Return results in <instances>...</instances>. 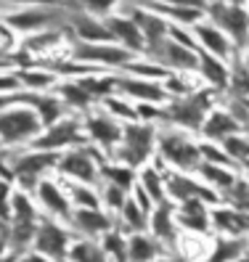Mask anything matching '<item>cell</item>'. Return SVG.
<instances>
[{
    "instance_id": "816d5d0a",
    "label": "cell",
    "mask_w": 249,
    "mask_h": 262,
    "mask_svg": "<svg viewBox=\"0 0 249 262\" xmlns=\"http://www.w3.org/2000/svg\"><path fill=\"white\" fill-rule=\"evenodd\" d=\"M11 103H16V93H13V96H0V112L8 109Z\"/></svg>"
},
{
    "instance_id": "f5cc1de1",
    "label": "cell",
    "mask_w": 249,
    "mask_h": 262,
    "mask_svg": "<svg viewBox=\"0 0 249 262\" xmlns=\"http://www.w3.org/2000/svg\"><path fill=\"white\" fill-rule=\"evenodd\" d=\"M19 259H22V254H16V252H6L0 257V262H19Z\"/></svg>"
},
{
    "instance_id": "4316f807",
    "label": "cell",
    "mask_w": 249,
    "mask_h": 262,
    "mask_svg": "<svg viewBox=\"0 0 249 262\" xmlns=\"http://www.w3.org/2000/svg\"><path fill=\"white\" fill-rule=\"evenodd\" d=\"M164 257L162 241L146 233H130L128 238V259L130 262H157Z\"/></svg>"
},
{
    "instance_id": "9a60e30c",
    "label": "cell",
    "mask_w": 249,
    "mask_h": 262,
    "mask_svg": "<svg viewBox=\"0 0 249 262\" xmlns=\"http://www.w3.org/2000/svg\"><path fill=\"white\" fill-rule=\"evenodd\" d=\"M67 32L77 42H114L112 32L101 16H93L80 8H74L67 13Z\"/></svg>"
},
{
    "instance_id": "6f0895ef",
    "label": "cell",
    "mask_w": 249,
    "mask_h": 262,
    "mask_svg": "<svg viewBox=\"0 0 249 262\" xmlns=\"http://www.w3.org/2000/svg\"><path fill=\"white\" fill-rule=\"evenodd\" d=\"M244 262H249V246H246V252H244V257H241Z\"/></svg>"
},
{
    "instance_id": "b9f144b4",
    "label": "cell",
    "mask_w": 249,
    "mask_h": 262,
    "mask_svg": "<svg viewBox=\"0 0 249 262\" xmlns=\"http://www.w3.org/2000/svg\"><path fill=\"white\" fill-rule=\"evenodd\" d=\"M101 103H103V109H106L109 114H112V117H117L119 122H138V112H135V103L119 101V98H114V96L103 98Z\"/></svg>"
},
{
    "instance_id": "836d02e7",
    "label": "cell",
    "mask_w": 249,
    "mask_h": 262,
    "mask_svg": "<svg viewBox=\"0 0 249 262\" xmlns=\"http://www.w3.org/2000/svg\"><path fill=\"white\" fill-rule=\"evenodd\" d=\"M98 175H101L106 183H112V186L122 188V191H133L135 180H138L135 169H130L128 164H122V162H114V164L101 162V167H98Z\"/></svg>"
},
{
    "instance_id": "f35d334b",
    "label": "cell",
    "mask_w": 249,
    "mask_h": 262,
    "mask_svg": "<svg viewBox=\"0 0 249 262\" xmlns=\"http://www.w3.org/2000/svg\"><path fill=\"white\" fill-rule=\"evenodd\" d=\"M11 212H13L11 220H29V223H37V220H40L37 207L32 204L29 193H24V191H19V188L13 191V196H11Z\"/></svg>"
},
{
    "instance_id": "d590c367",
    "label": "cell",
    "mask_w": 249,
    "mask_h": 262,
    "mask_svg": "<svg viewBox=\"0 0 249 262\" xmlns=\"http://www.w3.org/2000/svg\"><path fill=\"white\" fill-rule=\"evenodd\" d=\"M67 262H109L103 246L96 244L93 238L88 241H74L69 246V254H67Z\"/></svg>"
},
{
    "instance_id": "cb8c5ba5",
    "label": "cell",
    "mask_w": 249,
    "mask_h": 262,
    "mask_svg": "<svg viewBox=\"0 0 249 262\" xmlns=\"http://www.w3.org/2000/svg\"><path fill=\"white\" fill-rule=\"evenodd\" d=\"M149 230L157 241H173L175 238V204L170 199L154 204V209L149 214Z\"/></svg>"
},
{
    "instance_id": "d6a6232c",
    "label": "cell",
    "mask_w": 249,
    "mask_h": 262,
    "mask_svg": "<svg viewBox=\"0 0 249 262\" xmlns=\"http://www.w3.org/2000/svg\"><path fill=\"white\" fill-rule=\"evenodd\" d=\"M246 238H217L215 246H212V252L207 254V262H239L246 252Z\"/></svg>"
},
{
    "instance_id": "680465c9",
    "label": "cell",
    "mask_w": 249,
    "mask_h": 262,
    "mask_svg": "<svg viewBox=\"0 0 249 262\" xmlns=\"http://www.w3.org/2000/svg\"><path fill=\"white\" fill-rule=\"evenodd\" d=\"M246 11H249V0H246Z\"/></svg>"
},
{
    "instance_id": "2e32d148",
    "label": "cell",
    "mask_w": 249,
    "mask_h": 262,
    "mask_svg": "<svg viewBox=\"0 0 249 262\" xmlns=\"http://www.w3.org/2000/svg\"><path fill=\"white\" fill-rule=\"evenodd\" d=\"M117 93L128 96L133 103H167L170 96L162 85V80H143V77H133V74H125L117 77Z\"/></svg>"
},
{
    "instance_id": "ee69618b",
    "label": "cell",
    "mask_w": 249,
    "mask_h": 262,
    "mask_svg": "<svg viewBox=\"0 0 249 262\" xmlns=\"http://www.w3.org/2000/svg\"><path fill=\"white\" fill-rule=\"evenodd\" d=\"M223 199H228L233 209H239V212L249 214V180H246V178H236L233 188H231Z\"/></svg>"
},
{
    "instance_id": "ba28073f",
    "label": "cell",
    "mask_w": 249,
    "mask_h": 262,
    "mask_svg": "<svg viewBox=\"0 0 249 262\" xmlns=\"http://www.w3.org/2000/svg\"><path fill=\"white\" fill-rule=\"evenodd\" d=\"M72 58L85 67H106V69H125L135 58L119 42H77L72 40Z\"/></svg>"
},
{
    "instance_id": "8d00e7d4",
    "label": "cell",
    "mask_w": 249,
    "mask_h": 262,
    "mask_svg": "<svg viewBox=\"0 0 249 262\" xmlns=\"http://www.w3.org/2000/svg\"><path fill=\"white\" fill-rule=\"evenodd\" d=\"M67 196L74 207H82V209H101V196L96 193L93 186H85V183H67Z\"/></svg>"
},
{
    "instance_id": "7dc6e473",
    "label": "cell",
    "mask_w": 249,
    "mask_h": 262,
    "mask_svg": "<svg viewBox=\"0 0 249 262\" xmlns=\"http://www.w3.org/2000/svg\"><path fill=\"white\" fill-rule=\"evenodd\" d=\"M11 183L6 178H0V223H11L13 217V212H11Z\"/></svg>"
},
{
    "instance_id": "d4e9b609",
    "label": "cell",
    "mask_w": 249,
    "mask_h": 262,
    "mask_svg": "<svg viewBox=\"0 0 249 262\" xmlns=\"http://www.w3.org/2000/svg\"><path fill=\"white\" fill-rule=\"evenodd\" d=\"M16 77H19L22 90H32V93H51L61 80L58 74H53L48 67H40V64L16 69Z\"/></svg>"
},
{
    "instance_id": "74e56055",
    "label": "cell",
    "mask_w": 249,
    "mask_h": 262,
    "mask_svg": "<svg viewBox=\"0 0 249 262\" xmlns=\"http://www.w3.org/2000/svg\"><path fill=\"white\" fill-rule=\"evenodd\" d=\"M119 223L128 225L133 233H143V228L149 225V214L135 204L133 196H128V199H125V207L119 209Z\"/></svg>"
},
{
    "instance_id": "f6af8a7d",
    "label": "cell",
    "mask_w": 249,
    "mask_h": 262,
    "mask_svg": "<svg viewBox=\"0 0 249 262\" xmlns=\"http://www.w3.org/2000/svg\"><path fill=\"white\" fill-rule=\"evenodd\" d=\"M199 151H201V162H210V164H220V167H231L233 159L223 151V146L217 148L212 143H199Z\"/></svg>"
},
{
    "instance_id": "9f6ffc18",
    "label": "cell",
    "mask_w": 249,
    "mask_h": 262,
    "mask_svg": "<svg viewBox=\"0 0 249 262\" xmlns=\"http://www.w3.org/2000/svg\"><path fill=\"white\" fill-rule=\"evenodd\" d=\"M0 236H8V223H0Z\"/></svg>"
},
{
    "instance_id": "60d3db41",
    "label": "cell",
    "mask_w": 249,
    "mask_h": 262,
    "mask_svg": "<svg viewBox=\"0 0 249 262\" xmlns=\"http://www.w3.org/2000/svg\"><path fill=\"white\" fill-rule=\"evenodd\" d=\"M220 146H223V151L228 154L233 162H241V164H244V162L249 159V138L241 135V133L228 135L225 141H220Z\"/></svg>"
},
{
    "instance_id": "5b68a950",
    "label": "cell",
    "mask_w": 249,
    "mask_h": 262,
    "mask_svg": "<svg viewBox=\"0 0 249 262\" xmlns=\"http://www.w3.org/2000/svg\"><path fill=\"white\" fill-rule=\"evenodd\" d=\"M207 21L215 24L223 35H228V40L233 42V48L239 53L249 48V11L246 6H231L223 0H210L207 8Z\"/></svg>"
},
{
    "instance_id": "7a4b0ae2",
    "label": "cell",
    "mask_w": 249,
    "mask_h": 262,
    "mask_svg": "<svg viewBox=\"0 0 249 262\" xmlns=\"http://www.w3.org/2000/svg\"><path fill=\"white\" fill-rule=\"evenodd\" d=\"M154 151H157V127L151 122H125L122 125V141L114 151V162L128 164L130 169H143Z\"/></svg>"
},
{
    "instance_id": "603a6c76",
    "label": "cell",
    "mask_w": 249,
    "mask_h": 262,
    "mask_svg": "<svg viewBox=\"0 0 249 262\" xmlns=\"http://www.w3.org/2000/svg\"><path fill=\"white\" fill-rule=\"evenodd\" d=\"M210 223L217 230H223L225 236H231V238H244L249 233V214L233 209V207H217V209H212L210 212Z\"/></svg>"
},
{
    "instance_id": "e0dca14e",
    "label": "cell",
    "mask_w": 249,
    "mask_h": 262,
    "mask_svg": "<svg viewBox=\"0 0 249 262\" xmlns=\"http://www.w3.org/2000/svg\"><path fill=\"white\" fill-rule=\"evenodd\" d=\"M191 35H194V40H196L201 53L215 56V58L225 61V64H228V58H233L239 53L236 48H233V42L228 40V35H223L220 29H217L215 24H210L207 19L199 21L196 27H191Z\"/></svg>"
},
{
    "instance_id": "4dcf8cb0",
    "label": "cell",
    "mask_w": 249,
    "mask_h": 262,
    "mask_svg": "<svg viewBox=\"0 0 249 262\" xmlns=\"http://www.w3.org/2000/svg\"><path fill=\"white\" fill-rule=\"evenodd\" d=\"M196 172L201 175V180H207V186H210L217 196H220V199L233 188V183H236V175L231 172V167H220V164L201 162V164L196 167Z\"/></svg>"
},
{
    "instance_id": "4fadbf2b",
    "label": "cell",
    "mask_w": 249,
    "mask_h": 262,
    "mask_svg": "<svg viewBox=\"0 0 249 262\" xmlns=\"http://www.w3.org/2000/svg\"><path fill=\"white\" fill-rule=\"evenodd\" d=\"M122 13H128V16L135 21V27L141 29L143 42H146V53H151L154 48H159V45L170 37V21L164 16H159L157 11H151L149 6H138L135 3V6H128Z\"/></svg>"
},
{
    "instance_id": "3957f363",
    "label": "cell",
    "mask_w": 249,
    "mask_h": 262,
    "mask_svg": "<svg viewBox=\"0 0 249 262\" xmlns=\"http://www.w3.org/2000/svg\"><path fill=\"white\" fill-rule=\"evenodd\" d=\"M67 8L64 6H19L16 11H8L0 16V24H6L11 32L19 35H35L43 29L67 27Z\"/></svg>"
},
{
    "instance_id": "681fc988",
    "label": "cell",
    "mask_w": 249,
    "mask_h": 262,
    "mask_svg": "<svg viewBox=\"0 0 249 262\" xmlns=\"http://www.w3.org/2000/svg\"><path fill=\"white\" fill-rule=\"evenodd\" d=\"M162 3H170V6H180V8H199V11H204L210 0H162Z\"/></svg>"
},
{
    "instance_id": "1f68e13d",
    "label": "cell",
    "mask_w": 249,
    "mask_h": 262,
    "mask_svg": "<svg viewBox=\"0 0 249 262\" xmlns=\"http://www.w3.org/2000/svg\"><path fill=\"white\" fill-rule=\"evenodd\" d=\"M138 186H141L149 199L154 204H159L167 199V188H164V178H162V169L159 167H154V164H146L143 169H138Z\"/></svg>"
},
{
    "instance_id": "277c9868",
    "label": "cell",
    "mask_w": 249,
    "mask_h": 262,
    "mask_svg": "<svg viewBox=\"0 0 249 262\" xmlns=\"http://www.w3.org/2000/svg\"><path fill=\"white\" fill-rule=\"evenodd\" d=\"M43 133L40 117L24 103H11L0 112V143L3 148H16L24 143H32Z\"/></svg>"
},
{
    "instance_id": "e575fe53",
    "label": "cell",
    "mask_w": 249,
    "mask_h": 262,
    "mask_svg": "<svg viewBox=\"0 0 249 262\" xmlns=\"http://www.w3.org/2000/svg\"><path fill=\"white\" fill-rule=\"evenodd\" d=\"M77 82L88 90V96L93 101H103L117 93V74H85Z\"/></svg>"
},
{
    "instance_id": "d6986e66",
    "label": "cell",
    "mask_w": 249,
    "mask_h": 262,
    "mask_svg": "<svg viewBox=\"0 0 249 262\" xmlns=\"http://www.w3.org/2000/svg\"><path fill=\"white\" fill-rule=\"evenodd\" d=\"M103 21L109 27V32H112L114 42H119L122 48H128L135 56L146 53V42H143L141 29L135 27V21L128 16V13H109V16H103Z\"/></svg>"
},
{
    "instance_id": "83f0119b",
    "label": "cell",
    "mask_w": 249,
    "mask_h": 262,
    "mask_svg": "<svg viewBox=\"0 0 249 262\" xmlns=\"http://www.w3.org/2000/svg\"><path fill=\"white\" fill-rule=\"evenodd\" d=\"M201 77H204V82L215 90H228L231 85V69L225 61L215 58V56H207V53H199V69H196Z\"/></svg>"
},
{
    "instance_id": "11a10c76",
    "label": "cell",
    "mask_w": 249,
    "mask_h": 262,
    "mask_svg": "<svg viewBox=\"0 0 249 262\" xmlns=\"http://www.w3.org/2000/svg\"><path fill=\"white\" fill-rule=\"evenodd\" d=\"M223 3H231V6H246V0H223Z\"/></svg>"
},
{
    "instance_id": "484cf974",
    "label": "cell",
    "mask_w": 249,
    "mask_h": 262,
    "mask_svg": "<svg viewBox=\"0 0 249 262\" xmlns=\"http://www.w3.org/2000/svg\"><path fill=\"white\" fill-rule=\"evenodd\" d=\"M241 133V125L236 119H233L225 109H212L204 119V125H201V135L210 138V141H225L228 135H236Z\"/></svg>"
},
{
    "instance_id": "9c48e42d",
    "label": "cell",
    "mask_w": 249,
    "mask_h": 262,
    "mask_svg": "<svg viewBox=\"0 0 249 262\" xmlns=\"http://www.w3.org/2000/svg\"><path fill=\"white\" fill-rule=\"evenodd\" d=\"M122 125H125V122L112 117L103 106H101V109H88L85 119H82L88 141H96L109 154V157H114V151H117V146L122 141Z\"/></svg>"
},
{
    "instance_id": "8fae6325",
    "label": "cell",
    "mask_w": 249,
    "mask_h": 262,
    "mask_svg": "<svg viewBox=\"0 0 249 262\" xmlns=\"http://www.w3.org/2000/svg\"><path fill=\"white\" fill-rule=\"evenodd\" d=\"M69 241H72V233L67 228H61L53 220H40L35 241H32V252L48 257L53 262H67L69 246H72Z\"/></svg>"
},
{
    "instance_id": "44dd1931",
    "label": "cell",
    "mask_w": 249,
    "mask_h": 262,
    "mask_svg": "<svg viewBox=\"0 0 249 262\" xmlns=\"http://www.w3.org/2000/svg\"><path fill=\"white\" fill-rule=\"evenodd\" d=\"M175 225H183L194 233H207L210 230V207L201 199H189L175 207Z\"/></svg>"
},
{
    "instance_id": "f1b7e54d",
    "label": "cell",
    "mask_w": 249,
    "mask_h": 262,
    "mask_svg": "<svg viewBox=\"0 0 249 262\" xmlns=\"http://www.w3.org/2000/svg\"><path fill=\"white\" fill-rule=\"evenodd\" d=\"M67 27H53V29H43V32L27 35L24 40V51L27 53H48L56 51L61 45H67Z\"/></svg>"
},
{
    "instance_id": "8992f818",
    "label": "cell",
    "mask_w": 249,
    "mask_h": 262,
    "mask_svg": "<svg viewBox=\"0 0 249 262\" xmlns=\"http://www.w3.org/2000/svg\"><path fill=\"white\" fill-rule=\"evenodd\" d=\"M157 148L159 157L178 172H194L201 164L199 143H194L185 130H157Z\"/></svg>"
},
{
    "instance_id": "f907efd6",
    "label": "cell",
    "mask_w": 249,
    "mask_h": 262,
    "mask_svg": "<svg viewBox=\"0 0 249 262\" xmlns=\"http://www.w3.org/2000/svg\"><path fill=\"white\" fill-rule=\"evenodd\" d=\"M19 262H53V259L43 257V254H37V252H29V254H22V259H19Z\"/></svg>"
},
{
    "instance_id": "7c38bea8",
    "label": "cell",
    "mask_w": 249,
    "mask_h": 262,
    "mask_svg": "<svg viewBox=\"0 0 249 262\" xmlns=\"http://www.w3.org/2000/svg\"><path fill=\"white\" fill-rule=\"evenodd\" d=\"M199 53L201 51H191V48H185V45L167 37L159 48H154L151 53H146V58L157 61V64L164 67L170 74H189V72L199 69Z\"/></svg>"
},
{
    "instance_id": "bcb514c9",
    "label": "cell",
    "mask_w": 249,
    "mask_h": 262,
    "mask_svg": "<svg viewBox=\"0 0 249 262\" xmlns=\"http://www.w3.org/2000/svg\"><path fill=\"white\" fill-rule=\"evenodd\" d=\"M125 199H128V191L112 186V183H106V186H103V204L112 212H119L125 207Z\"/></svg>"
},
{
    "instance_id": "ffe728a7",
    "label": "cell",
    "mask_w": 249,
    "mask_h": 262,
    "mask_svg": "<svg viewBox=\"0 0 249 262\" xmlns=\"http://www.w3.org/2000/svg\"><path fill=\"white\" fill-rule=\"evenodd\" d=\"M35 196H37V204H40L45 212H51L53 217H61V220H67V223H69L74 207H72L67 191L61 188V186H56V183L48 180V178H43V180L37 183Z\"/></svg>"
},
{
    "instance_id": "30bf717a",
    "label": "cell",
    "mask_w": 249,
    "mask_h": 262,
    "mask_svg": "<svg viewBox=\"0 0 249 262\" xmlns=\"http://www.w3.org/2000/svg\"><path fill=\"white\" fill-rule=\"evenodd\" d=\"M164 178V188H167V199L170 202H189V199H201L207 204H220V196H217L207 183H201L196 178H191L189 172H178V169H167L162 172Z\"/></svg>"
},
{
    "instance_id": "ac0fdd59",
    "label": "cell",
    "mask_w": 249,
    "mask_h": 262,
    "mask_svg": "<svg viewBox=\"0 0 249 262\" xmlns=\"http://www.w3.org/2000/svg\"><path fill=\"white\" fill-rule=\"evenodd\" d=\"M16 103L29 106V109L40 117L43 130L51 127V125H56L58 119L67 117V114H64L67 106H64V101H61L56 93H32V90H19V93H16Z\"/></svg>"
},
{
    "instance_id": "c3c4849f",
    "label": "cell",
    "mask_w": 249,
    "mask_h": 262,
    "mask_svg": "<svg viewBox=\"0 0 249 262\" xmlns=\"http://www.w3.org/2000/svg\"><path fill=\"white\" fill-rule=\"evenodd\" d=\"M19 90H22V85H19L16 69H0V96H13Z\"/></svg>"
},
{
    "instance_id": "7402d4cb",
    "label": "cell",
    "mask_w": 249,
    "mask_h": 262,
    "mask_svg": "<svg viewBox=\"0 0 249 262\" xmlns=\"http://www.w3.org/2000/svg\"><path fill=\"white\" fill-rule=\"evenodd\" d=\"M69 223H72L77 230H82L85 236H90V238L106 236L109 230L114 228L112 217H109L106 212H101V209H82V207H74V209H72Z\"/></svg>"
},
{
    "instance_id": "6da1fadb",
    "label": "cell",
    "mask_w": 249,
    "mask_h": 262,
    "mask_svg": "<svg viewBox=\"0 0 249 262\" xmlns=\"http://www.w3.org/2000/svg\"><path fill=\"white\" fill-rule=\"evenodd\" d=\"M212 103H215L212 90H191L185 96H175L162 106V122H170L178 130L201 133V125L212 112Z\"/></svg>"
},
{
    "instance_id": "f546056e",
    "label": "cell",
    "mask_w": 249,
    "mask_h": 262,
    "mask_svg": "<svg viewBox=\"0 0 249 262\" xmlns=\"http://www.w3.org/2000/svg\"><path fill=\"white\" fill-rule=\"evenodd\" d=\"M53 90H56V96L64 101L67 109H74V112H88V109H93V103H96L77 80H58V85Z\"/></svg>"
},
{
    "instance_id": "5bb4252c",
    "label": "cell",
    "mask_w": 249,
    "mask_h": 262,
    "mask_svg": "<svg viewBox=\"0 0 249 262\" xmlns=\"http://www.w3.org/2000/svg\"><path fill=\"white\" fill-rule=\"evenodd\" d=\"M56 169H58L61 175H67L69 180L85 183V186H96L98 178H101V175H98V167H96V159H93V154L85 151L82 146L69 148V151L61 154Z\"/></svg>"
},
{
    "instance_id": "db71d44e",
    "label": "cell",
    "mask_w": 249,
    "mask_h": 262,
    "mask_svg": "<svg viewBox=\"0 0 249 262\" xmlns=\"http://www.w3.org/2000/svg\"><path fill=\"white\" fill-rule=\"evenodd\" d=\"M157 262H183V259H178V257H167V254H164V257L157 259Z\"/></svg>"
},
{
    "instance_id": "ab89813d",
    "label": "cell",
    "mask_w": 249,
    "mask_h": 262,
    "mask_svg": "<svg viewBox=\"0 0 249 262\" xmlns=\"http://www.w3.org/2000/svg\"><path fill=\"white\" fill-rule=\"evenodd\" d=\"M101 246H103V252H106V257H112L114 262H130L128 259V241H125V236L119 233V230H109V233L103 236V241H101Z\"/></svg>"
},
{
    "instance_id": "52a82bcc",
    "label": "cell",
    "mask_w": 249,
    "mask_h": 262,
    "mask_svg": "<svg viewBox=\"0 0 249 262\" xmlns=\"http://www.w3.org/2000/svg\"><path fill=\"white\" fill-rule=\"evenodd\" d=\"M88 141L85 135V127H82V119L77 117H64L58 119L56 125L45 127L32 143H29V148L35 151H51V154H64L69 148H77L82 146Z\"/></svg>"
},
{
    "instance_id": "7bdbcfd3",
    "label": "cell",
    "mask_w": 249,
    "mask_h": 262,
    "mask_svg": "<svg viewBox=\"0 0 249 262\" xmlns=\"http://www.w3.org/2000/svg\"><path fill=\"white\" fill-rule=\"evenodd\" d=\"M74 8H80L85 13H93V16H109L117 6H122L125 0H69Z\"/></svg>"
}]
</instances>
